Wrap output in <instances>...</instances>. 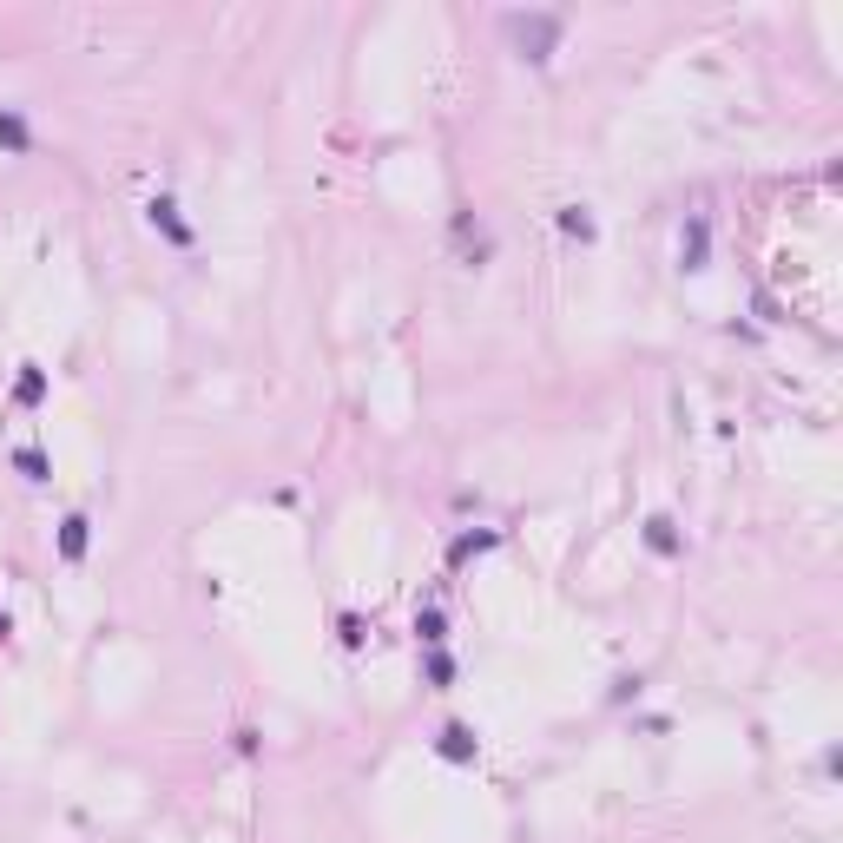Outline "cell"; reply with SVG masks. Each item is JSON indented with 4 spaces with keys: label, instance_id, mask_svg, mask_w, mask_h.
<instances>
[{
    "label": "cell",
    "instance_id": "obj_1",
    "mask_svg": "<svg viewBox=\"0 0 843 843\" xmlns=\"http://www.w3.org/2000/svg\"><path fill=\"white\" fill-rule=\"evenodd\" d=\"M501 33L521 47V60L547 66L554 47H560V33H567V14H501Z\"/></svg>",
    "mask_w": 843,
    "mask_h": 843
},
{
    "label": "cell",
    "instance_id": "obj_2",
    "mask_svg": "<svg viewBox=\"0 0 843 843\" xmlns=\"http://www.w3.org/2000/svg\"><path fill=\"white\" fill-rule=\"evenodd\" d=\"M145 218H152V231H165L178 251H191V244H198V231L178 218V198H172V191H152V198H145Z\"/></svg>",
    "mask_w": 843,
    "mask_h": 843
},
{
    "label": "cell",
    "instance_id": "obj_3",
    "mask_svg": "<svg viewBox=\"0 0 843 843\" xmlns=\"http://www.w3.org/2000/svg\"><path fill=\"white\" fill-rule=\"evenodd\" d=\"M435 751H442L448 764H475L481 738H475V725H462V718H442V725H435Z\"/></svg>",
    "mask_w": 843,
    "mask_h": 843
},
{
    "label": "cell",
    "instance_id": "obj_4",
    "mask_svg": "<svg viewBox=\"0 0 843 843\" xmlns=\"http://www.w3.org/2000/svg\"><path fill=\"white\" fill-rule=\"evenodd\" d=\"M639 541L653 547L659 560H679V554H685V527L672 521V514H646V527H639Z\"/></svg>",
    "mask_w": 843,
    "mask_h": 843
},
{
    "label": "cell",
    "instance_id": "obj_5",
    "mask_svg": "<svg viewBox=\"0 0 843 843\" xmlns=\"http://www.w3.org/2000/svg\"><path fill=\"white\" fill-rule=\"evenodd\" d=\"M501 541H508L501 527H462V534L448 541V567H468V560H475V554H494V547H501Z\"/></svg>",
    "mask_w": 843,
    "mask_h": 843
},
{
    "label": "cell",
    "instance_id": "obj_6",
    "mask_svg": "<svg viewBox=\"0 0 843 843\" xmlns=\"http://www.w3.org/2000/svg\"><path fill=\"white\" fill-rule=\"evenodd\" d=\"M705 251H712V218L692 211L685 231H679V264H685V271H705Z\"/></svg>",
    "mask_w": 843,
    "mask_h": 843
},
{
    "label": "cell",
    "instance_id": "obj_7",
    "mask_svg": "<svg viewBox=\"0 0 843 843\" xmlns=\"http://www.w3.org/2000/svg\"><path fill=\"white\" fill-rule=\"evenodd\" d=\"M0 152H7V159H27L33 152V126H27L20 106H0Z\"/></svg>",
    "mask_w": 843,
    "mask_h": 843
},
{
    "label": "cell",
    "instance_id": "obj_8",
    "mask_svg": "<svg viewBox=\"0 0 843 843\" xmlns=\"http://www.w3.org/2000/svg\"><path fill=\"white\" fill-rule=\"evenodd\" d=\"M86 547H93V521H86V514H66V521H60V560H66V567H80Z\"/></svg>",
    "mask_w": 843,
    "mask_h": 843
},
{
    "label": "cell",
    "instance_id": "obj_9",
    "mask_svg": "<svg viewBox=\"0 0 843 843\" xmlns=\"http://www.w3.org/2000/svg\"><path fill=\"white\" fill-rule=\"evenodd\" d=\"M455 653H448V646H429V653H422V685H429V692H455Z\"/></svg>",
    "mask_w": 843,
    "mask_h": 843
},
{
    "label": "cell",
    "instance_id": "obj_10",
    "mask_svg": "<svg viewBox=\"0 0 843 843\" xmlns=\"http://www.w3.org/2000/svg\"><path fill=\"white\" fill-rule=\"evenodd\" d=\"M415 646H422V653H429V646H448V613L442 606H415Z\"/></svg>",
    "mask_w": 843,
    "mask_h": 843
},
{
    "label": "cell",
    "instance_id": "obj_11",
    "mask_svg": "<svg viewBox=\"0 0 843 843\" xmlns=\"http://www.w3.org/2000/svg\"><path fill=\"white\" fill-rule=\"evenodd\" d=\"M554 224H560V238H573V244H593V238H600V224H593L587 205H560Z\"/></svg>",
    "mask_w": 843,
    "mask_h": 843
},
{
    "label": "cell",
    "instance_id": "obj_12",
    "mask_svg": "<svg viewBox=\"0 0 843 843\" xmlns=\"http://www.w3.org/2000/svg\"><path fill=\"white\" fill-rule=\"evenodd\" d=\"M14 402H20V409H40V402H47V369H40V363H20Z\"/></svg>",
    "mask_w": 843,
    "mask_h": 843
},
{
    "label": "cell",
    "instance_id": "obj_13",
    "mask_svg": "<svg viewBox=\"0 0 843 843\" xmlns=\"http://www.w3.org/2000/svg\"><path fill=\"white\" fill-rule=\"evenodd\" d=\"M336 639H343V653H363V646H369V620L356 613V606L336 613Z\"/></svg>",
    "mask_w": 843,
    "mask_h": 843
},
{
    "label": "cell",
    "instance_id": "obj_14",
    "mask_svg": "<svg viewBox=\"0 0 843 843\" xmlns=\"http://www.w3.org/2000/svg\"><path fill=\"white\" fill-rule=\"evenodd\" d=\"M14 468H20V475H27L33 481V488H40V481H53V462H47V448H14Z\"/></svg>",
    "mask_w": 843,
    "mask_h": 843
},
{
    "label": "cell",
    "instance_id": "obj_15",
    "mask_svg": "<svg viewBox=\"0 0 843 843\" xmlns=\"http://www.w3.org/2000/svg\"><path fill=\"white\" fill-rule=\"evenodd\" d=\"M639 692H646V672H620V679L606 685V705H633Z\"/></svg>",
    "mask_w": 843,
    "mask_h": 843
},
{
    "label": "cell",
    "instance_id": "obj_16",
    "mask_svg": "<svg viewBox=\"0 0 843 843\" xmlns=\"http://www.w3.org/2000/svg\"><path fill=\"white\" fill-rule=\"evenodd\" d=\"M231 751H238V758H257V751H264V732H257V725H238V732H231Z\"/></svg>",
    "mask_w": 843,
    "mask_h": 843
},
{
    "label": "cell",
    "instance_id": "obj_17",
    "mask_svg": "<svg viewBox=\"0 0 843 843\" xmlns=\"http://www.w3.org/2000/svg\"><path fill=\"white\" fill-rule=\"evenodd\" d=\"M7 639H14V620H7V613H0V646H7Z\"/></svg>",
    "mask_w": 843,
    "mask_h": 843
}]
</instances>
